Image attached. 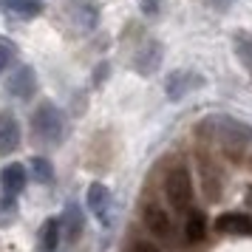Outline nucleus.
<instances>
[{
    "instance_id": "22",
    "label": "nucleus",
    "mask_w": 252,
    "mask_h": 252,
    "mask_svg": "<svg viewBox=\"0 0 252 252\" xmlns=\"http://www.w3.org/2000/svg\"><path fill=\"white\" fill-rule=\"evenodd\" d=\"M130 252H161L156 244H150V241H139V244H133L130 247Z\"/></svg>"
},
{
    "instance_id": "7",
    "label": "nucleus",
    "mask_w": 252,
    "mask_h": 252,
    "mask_svg": "<svg viewBox=\"0 0 252 252\" xmlns=\"http://www.w3.org/2000/svg\"><path fill=\"white\" fill-rule=\"evenodd\" d=\"M161 57H164L161 43L153 40V37H148V40L136 48V54H133V71L142 74V77H153L161 65Z\"/></svg>"
},
{
    "instance_id": "21",
    "label": "nucleus",
    "mask_w": 252,
    "mask_h": 252,
    "mask_svg": "<svg viewBox=\"0 0 252 252\" xmlns=\"http://www.w3.org/2000/svg\"><path fill=\"white\" fill-rule=\"evenodd\" d=\"M139 9H142V14H145V17L156 20V17L164 12V0H139Z\"/></svg>"
},
{
    "instance_id": "23",
    "label": "nucleus",
    "mask_w": 252,
    "mask_h": 252,
    "mask_svg": "<svg viewBox=\"0 0 252 252\" xmlns=\"http://www.w3.org/2000/svg\"><path fill=\"white\" fill-rule=\"evenodd\" d=\"M218 3H221V6H227V3H232V0H218Z\"/></svg>"
},
{
    "instance_id": "9",
    "label": "nucleus",
    "mask_w": 252,
    "mask_h": 252,
    "mask_svg": "<svg viewBox=\"0 0 252 252\" xmlns=\"http://www.w3.org/2000/svg\"><path fill=\"white\" fill-rule=\"evenodd\" d=\"M68 17L74 20V26H77L80 32H91V29H96V23H99V9H96L94 0H71Z\"/></svg>"
},
{
    "instance_id": "2",
    "label": "nucleus",
    "mask_w": 252,
    "mask_h": 252,
    "mask_svg": "<svg viewBox=\"0 0 252 252\" xmlns=\"http://www.w3.org/2000/svg\"><path fill=\"white\" fill-rule=\"evenodd\" d=\"M65 136V114L54 102H40L32 114V139L37 145L57 148Z\"/></svg>"
},
{
    "instance_id": "6",
    "label": "nucleus",
    "mask_w": 252,
    "mask_h": 252,
    "mask_svg": "<svg viewBox=\"0 0 252 252\" xmlns=\"http://www.w3.org/2000/svg\"><path fill=\"white\" fill-rule=\"evenodd\" d=\"M3 88L12 99H32L40 88V80H37V71L32 65H17V68L3 80Z\"/></svg>"
},
{
    "instance_id": "11",
    "label": "nucleus",
    "mask_w": 252,
    "mask_h": 252,
    "mask_svg": "<svg viewBox=\"0 0 252 252\" xmlns=\"http://www.w3.org/2000/svg\"><path fill=\"white\" fill-rule=\"evenodd\" d=\"M0 190L9 195H20L26 190V167L20 161H12L0 167Z\"/></svg>"
},
{
    "instance_id": "3",
    "label": "nucleus",
    "mask_w": 252,
    "mask_h": 252,
    "mask_svg": "<svg viewBox=\"0 0 252 252\" xmlns=\"http://www.w3.org/2000/svg\"><path fill=\"white\" fill-rule=\"evenodd\" d=\"M164 195H167V201H170L176 210H187L190 201H193V179H190V173L184 164L179 167H173L167 173V179H164Z\"/></svg>"
},
{
    "instance_id": "18",
    "label": "nucleus",
    "mask_w": 252,
    "mask_h": 252,
    "mask_svg": "<svg viewBox=\"0 0 252 252\" xmlns=\"http://www.w3.org/2000/svg\"><path fill=\"white\" fill-rule=\"evenodd\" d=\"M232 43H235V54H238L241 65L250 71V77H252V37L238 32V34L232 37Z\"/></svg>"
},
{
    "instance_id": "15",
    "label": "nucleus",
    "mask_w": 252,
    "mask_h": 252,
    "mask_svg": "<svg viewBox=\"0 0 252 252\" xmlns=\"http://www.w3.org/2000/svg\"><path fill=\"white\" fill-rule=\"evenodd\" d=\"M60 238H63L60 218H46V221H43V227H40V250H43V252H57Z\"/></svg>"
},
{
    "instance_id": "17",
    "label": "nucleus",
    "mask_w": 252,
    "mask_h": 252,
    "mask_svg": "<svg viewBox=\"0 0 252 252\" xmlns=\"http://www.w3.org/2000/svg\"><path fill=\"white\" fill-rule=\"evenodd\" d=\"M204 235H207V218L198 210H193L187 216V224H184V238L190 241V244H198Z\"/></svg>"
},
{
    "instance_id": "13",
    "label": "nucleus",
    "mask_w": 252,
    "mask_h": 252,
    "mask_svg": "<svg viewBox=\"0 0 252 252\" xmlns=\"http://www.w3.org/2000/svg\"><path fill=\"white\" fill-rule=\"evenodd\" d=\"M0 9L17 20H34L43 14V0H0Z\"/></svg>"
},
{
    "instance_id": "5",
    "label": "nucleus",
    "mask_w": 252,
    "mask_h": 252,
    "mask_svg": "<svg viewBox=\"0 0 252 252\" xmlns=\"http://www.w3.org/2000/svg\"><path fill=\"white\" fill-rule=\"evenodd\" d=\"M207 85V80L198 74V71H190V68H179V71H170L167 74V80H164V94H167V99L173 102H179L184 96H190V94L201 91Z\"/></svg>"
},
{
    "instance_id": "16",
    "label": "nucleus",
    "mask_w": 252,
    "mask_h": 252,
    "mask_svg": "<svg viewBox=\"0 0 252 252\" xmlns=\"http://www.w3.org/2000/svg\"><path fill=\"white\" fill-rule=\"evenodd\" d=\"M29 173L37 184H51L54 182V164L46 156H32L29 159Z\"/></svg>"
},
{
    "instance_id": "4",
    "label": "nucleus",
    "mask_w": 252,
    "mask_h": 252,
    "mask_svg": "<svg viewBox=\"0 0 252 252\" xmlns=\"http://www.w3.org/2000/svg\"><path fill=\"white\" fill-rule=\"evenodd\" d=\"M85 210H88L102 227H111V224H114V195H111V190H108V184H102V182L88 184Z\"/></svg>"
},
{
    "instance_id": "20",
    "label": "nucleus",
    "mask_w": 252,
    "mask_h": 252,
    "mask_svg": "<svg viewBox=\"0 0 252 252\" xmlns=\"http://www.w3.org/2000/svg\"><path fill=\"white\" fill-rule=\"evenodd\" d=\"M14 57H17V46H14V40L0 34V74H6V68L14 63Z\"/></svg>"
},
{
    "instance_id": "10",
    "label": "nucleus",
    "mask_w": 252,
    "mask_h": 252,
    "mask_svg": "<svg viewBox=\"0 0 252 252\" xmlns=\"http://www.w3.org/2000/svg\"><path fill=\"white\" fill-rule=\"evenodd\" d=\"M60 227H63V235H65V241L68 244H74V241L82 235V229H85V213H82L80 204H65V210H63V216H60Z\"/></svg>"
},
{
    "instance_id": "14",
    "label": "nucleus",
    "mask_w": 252,
    "mask_h": 252,
    "mask_svg": "<svg viewBox=\"0 0 252 252\" xmlns=\"http://www.w3.org/2000/svg\"><path fill=\"white\" fill-rule=\"evenodd\" d=\"M145 224H148V229L153 232V235H159V238H170V232H173V221L170 216L161 210L159 204H148L145 207Z\"/></svg>"
},
{
    "instance_id": "1",
    "label": "nucleus",
    "mask_w": 252,
    "mask_h": 252,
    "mask_svg": "<svg viewBox=\"0 0 252 252\" xmlns=\"http://www.w3.org/2000/svg\"><path fill=\"white\" fill-rule=\"evenodd\" d=\"M195 136L213 139V142H227V145H250L252 142V125L241 122L227 114H210L198 119Z\"/></svg>"
},
{
    "instance_id": "8",
    "label": "nucleus",
    "mask_w": 252,
    "mask_h": 252,
    "mask_svg": "<svg viewBox=\"0 0 252 252\" xmlns=\"http://www.w3.org/2000/svg\"><path fill=\"white\" fill-rule=\"evenodd\" d=\"M20 142H23V130H20L17 116L12 111H3L0 114V156H12L20 148Z\"/></svg>"
},
{
    "instance_id": "19",
    "label": "nucleus",
    "mask_w": 252,
    "mask_h": 252,
    "mask_svg": "<svg viewBox=\"0 0 252 252\" xmlns=\"http://www.w3.org/2000/svg\"><path fill=\"white\" fill-rule=\"evenodd\" d=\"M17 221V195L0 193V229L12 227Z\"/></svg>"
},
{
    "instance_id": "12",
    "label": "nucleus",
    "mask_w": 252,
    "mask_h": 252,
    "mask_svg": "<svg viewBox=\"0 0 252 252\" xmlns=\"http://www.w3.org/2000/svg\"><path fill=\"white\" fill-rule=\"evenodd\" d=\"M216 229L224 235H252V218L244 213H224L216 218Z\"/></svg>"
}]
</instances>
